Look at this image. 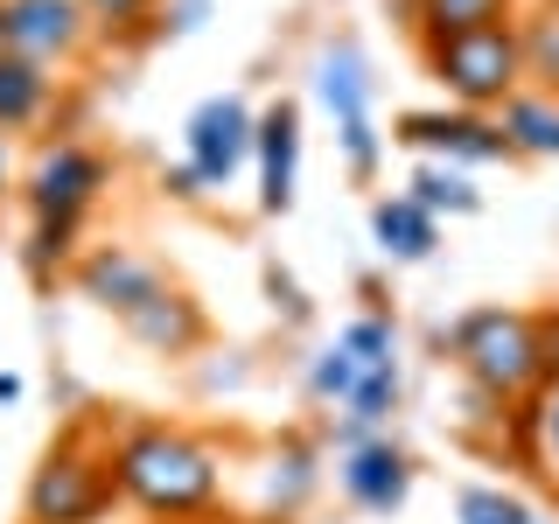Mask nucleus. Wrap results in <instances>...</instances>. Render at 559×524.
I'll return each instance as SVG.
<instances>
[{
  "label": "nucleus",
  "instance_id": "nucleus-1",
  "mask_svg": "<svg viewBox=\"0 0 559 524\" xmlns=\"http://www.w3.org/2000/svg\"><path fill=\"white\" fill-rule=\"evenodd\" d=\"M112 483L154 517H189V511H203V503L217 497L210 454L197 441H182V433H133V441L119 448Z\"/></svg>",
  "mask_w": 559,
  "mask_h": 524
},
{
  "label": "nucleus",
  "instance_id": "nucleus-2",
  "mask_svg": "<svg viewBox=\"0 0 559 524\" xmlns=\"http://www.w3.org/2000/svg\"><path fill=\"white\" fill-rule=\"evenodd\" d=\"M454 357L468 364V378L497 398H518L546 378V329L532 314H511V308H483L454 329Z\"/></svg>",
  "mask_w": 559,
  "mask_h": 524
},
{
  "label": "nucleus",
  "instance_id": "nucleus-3",
  "mask_svg": "<svg viewBox=\"0 0 559 524\" xmlns=\"http://www.w3.org/2000/svg\"><path fill=\"white\" fill-rule=\"evenodd\" d=\"M427 63H433V78H441L454 98L497 105V98H511L518 78H524V35H518L511 22L462 28V35H433Z\"/></svg>",
  "mask_w": 559,
  "mask_h": 524
},
{
  "label": "nucleus",
  "instance_id": "nucleus-4",
  "mask_svg": "<svg viewBox=\"0 0 559 524\" xmlns=\"http://www.w3.org/2000/svg\"><path fill=\"white\" fill-rule=\"evenodd\" d=\"M105 497H112V476H105L92 454L63 448V454H49V462L35 468V483H28V517H35V524H84V517L105 511Z\"/></svg>",
  "mask_w": 559,
  "mask_h": 524
},
{
  "label": "nucleus",
  "instance_id": "nucleus-5",
  "mask_svg": "<svg viewBox=\"0 0 559 524\" xmlns=\"http://www.w3.org/2000/svg\"><path fill=\"white\" fill-rule=\"evenodd\" d=\"M252 119H245L238 98H210L197 119H189V168L197 182H231V168L252 154Z\"/></svg>",
  "mask_w": 559,
  "mask_h": 524
},
{
  "label": "nucleus",
  "instance_id": "nucleus-6",
  "mask_svg": "<svg viewBox=\"0 0 559 524\" xmlns=\"http://www.w3.org/2000/svg\"><path fill=\"white\" fill-rule=\"evenodd\" d=\"M399 140H413V147H441L454 154V162H511V140H503V127H489V119L476 112H413L406 127H399Z\"/></svg>",
  "mask_w": 559,
  "mask_h": 524
},
{
  "label": "nucleus",
  "instance_id": "nucleus-7",
  "mask_svg": "<svg viewBox=\"0 0 559 524\" xmlns=\"http://www.w3.org/2000/svg\"><path fill=\"white\" fill-rule=\"evenodd\" d=\"M105 182V168H98V154H84V147H57V154H43V168H35V217L43 224H78V210L92 203V189Z\"/></svg>",
  "mask_w": 559,
  "mask_h": 524
},
{
  "label": "nucleus",
  "instance_id": "nucleus-8",
  "mask_svg": "<svg viewBox=\"0 0 559 524\" xmlns=\"http://www.w3.org/2000/svg\"><path fill=\"white\" fill-rule=\"evenodd\" d=\"M252 147H259V203H266V210H287L294 203V154H301V112L280 98L273 112L259 119Z\"/></svg>",
  "mask_w": 559,
  "mask_h": 524
},
{
  "label": "nucleus",
  "instance_id": "nucleus-9",
  "mask_svg": "<svg viewBox=\"0 0 559 524\" xmlns=\"http://www.w3.org/2000/svg\"><path fill=\"white\" fill-rule=\"evenodd\" d=\"M78 43V0H8V49L14 57H57Z\"/></svg>",
  "mask_w": 559,
  "mask_h": 524
},
{
  "label": "nucleus",
  "instance_id": "nucleus-10",
  "mask_svg": "<svg viewBox=\"0 0 559 524\" xmlns=\"http://www.w3.org/2000/svg\"><path fill=\"white\" fill-rule=\"evenodd\" d=\"M343 489L364 511H399L406 503V454L399 448H357L343 462Z\"/></svg>",
  "mask_w": 559,
  "mask_h": 524
},
{
  "label": "nucleus",
  "instance_id": "nucleus-11",
  "mask_svg": "<svg viewBox=\"0 0 559 524\" xmlns=\"http://www.w3.org/2000/svg\"><path fill=\"white\" fill-rule=\"evenodd\" d=\"M84 287H92L105 308L133 314L140 301H154V294H162V279H154L147 266H140V259H127V252H98L92 266H84Z\"/></svg>",
  "mask_w": 559,
  "mask_h": 524
},
{
  "label": "nucleus",
  "instance_id": "nucleus-12",
  "mask_svg": "<svg viewBox=\"0 0 559 524\" xmlns=\"http://www.w3.org/2000/svg\"><path fill=\"white\" fill-rule=\"evenodd\" d=\"M503 140L524 147V154H559V98L511 92V98H503Z\"/></svg>",
  "mask_w": 559,
  "mask_h": 524
},
{
  "label": "nucleus",
  "instance_id": "nucleus-13",
  "mask_svg": "<svg viewBox=\"0 0 559 524\" xmlns=\"http://www.w3.org/2000/svg\"><path fill=\"white\" fill-rule=\"evenodd\" d=\"M127 322H133V336L154 343V349H189V343H197V308L175 301V294H154V301H140Z\"/></svg>",
  "mask_w": 559,
  "mask_h": 524
},
{
  "label": "nucleus",
  "instance_id": "nucleus-14",
  "mask_svg": "<svg viewBox=\"0 0 559 524\" xmlns=\"http://www.w3.org/2000/svg\"><path fill=\"white\" fill-rule=\"evenodd\" d=\"M371 231L384 238V252H399V259H427V252H433V217H427L413 196L378 203V210H371Z\"/></svg>",
  "mask_w": 559,
  "mask_h": 524
},
{
  "label": "nucleus",
  "instance_id": "nucleus-15",
  "mask_svg": "<svg viewBox=\"0 0 559 524\" xmlns=\"http://www.w3.org/2000/svg\"><path fill=\"white\" fill-rule=\"evenodd\" d=\"M43 105V70L14 49H0V127H22V119Z\"/></svg>",
  "mask_w": 559,
  "mask_h": 524
},
{
  "label": "nucleus",
  "instance_id": "nucleus-16",
  "mask_svg": "<svg viewBox=\"0 0 559 524\" xmlns=\"http://www.w3.org/2000/svg\"><path fill=\"white\" fill-rule=\"evenodd\" d=\"M322 98H329V112L343 119H364V63H357V49H329L322 57Z\"/></svg>",
  "mask_w": 559,
  "mask_h": 524
},
{
  "label": "nucleus",
  "instance_id": "nucleus-17",
  "mask_svg": "<svg viewBox=\"0 0 559 524\" xmlns=\"http://www.w3.org/2000/svg\"><path fill=\"white\" fill-rule=\"evenodd\" d=\"M503 8H511V0H419V22L433 35H462V28L503 22Z\"/></svg>",
  "mask_w": 559,
  "mask_h": 524
},
{
  "label": "nucleus",
  "instance_id": "nucleus-18",
  "mask_svg": "<svg viewBox=\"0 0 559 524\" xmlns=\"http://www.w3.org/2000/svg\"><path fill=\"white\" fill-rule=\"evenodd\" d=\"M413 203L427 210V217L433 210H476V189H468L454 168H419L413 175Z\"/></svg>",
  "mask_w": 559,
  "mask_h": 524
},
{
  "label": "nucleus",
  "instance_id": "nucleus-19",
  "mask_svg": "<svg viewBox=\"0 0 559 524\" xmlns=\"http://www.w3.org/2000/svg\"><path fill=\"white\" fill-rule=\"evenodd\" d=\"M524 70H532V78H546L552 92H559V8L546 14V22L524 28Z\"/></svg>",
  "mask_w": 559,
  "mask_h": 524
},
{
  "label": "nucleus",
  "instance_id": "nucleus-20",
  "mask_svg": "<svg viewBox=\"0 0 559 524\" xmlns=\"http://www.w3.org/2000/svg\"><path fill=\"white\" fill-rule=\"evenodd\" d=\"M462 524H532V511H524L518 497H503V489H468Z\"/></svg>",
  "mask_w": 559,
  "mask_h": 524
},
{
  "label": "nucleus",
  "instance_id": "nucleus-21",
  "mask_svg": "<svg viewBox=\"0 0 559 524\" xmlns=\"http://www.w3.org/2000/svg\"><path fill=\"white\" fill-rule=\"evenodd\" d=\"M364 378H371V371H364V364L357 357H349V349L336 343V349H329V357L322 364H314V392H322V398H349V392H357V384Z\"/></svg>",
  "mask_w": 559,
  "mask_h": 524
},
{
  "label": "nucleus",
  "instance_id": "nucleus-22",
  "mask_svg": "<svg viewBox=\"0 0 559 524\" xmlns=\"http://www.w3.org/2000/svg\"><path fill=\"white\" fill-rule=\"evenodd\" d=\"M343 349L364 364V371H392V329H384V322H357L343 336Z\"/></svg>",
  "mask_w": 559,
  "mask_h": 524
},
{
  "label": "nucleus",
  "instance_id": "nucleus-23",
  "mask_svg": "<svg viewBox=\"0 0 559 524\" xmlns=\"http://www.w3.org/2000/svg\"><path fill=\"white\" fill-rule=\"evenodd\" d=\"M343 147H349V168L371 175V162H378V133H371V119H349V127H343Z\"/></svg>",
  "mask_w": 559,
  "mask_h": 524
},
{
  "label": "nucleus",
  "instance_id": "nucleus-24",
  "mask_svg": "<svg viewBox=\"0 0 559 524\" xmlns=\"http://www.w3.org/2000/svg\"><path fill=\"white\" fill-rule=\"evenodd\" d=\"M105 22H133V14H147V0H92Z\"/></svg>",
  "mask_w": 559,
  "mask_h": 524
},
{
  "label": "nucleus",
  "instance_id": "nucleus-25",
  "mask_svg": "<svg viewBox=\"0 0 559 524\" xmlns=\"http://www.w3.org/2000/svg\"><path fill=\"white\" fill-rule=\"evenodd\" d=\"M546 433H552V448H559V398H552V413H546Z\"/></svg>",
  "mask_w": 559,
  "mask_h": 524
},
{
  "label": "nucleus",
  "instance_id": "nucleus-26",
  "mask_svg": "<svg viewBox=\"0 0 559 524\" xmlns=\"http://www.w3.org/2000/svg\"><path fill=\"white\" fill-rule=\"evenodd\" d=\"M0 49H8V8H0Z\"/></svg>",
  "mask_w": 559,
  "mask_h": 524
},
{
  "label": "nucleus",
  "instance_id": "nucleus-27",
  "mask_svg": "<svg viewBox=\"0 0 559 524\" xmlns=\"http://www.w3.org/2000/svg\"><path fill=\"white\" fill-rule=\"evenodd\" d=\"M0 175H8V162H0Z\"/></svg>",
  "mask_w": 559,
  "mask_h": 524
}]
</instances>
